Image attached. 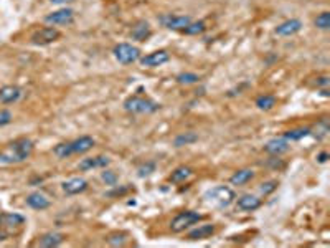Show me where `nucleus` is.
I'll list each match as a JSON object with an SVG mask.
<instances>
[{
  "label": "nucleus",
  "mask_w": 330,
  "mask_h": 248,
  "mask_svg": "<svg viewBox=\"0 0 330 248\" xmlns=\"http://www.w3.org/2000/svg\"><path fill=\"white\" fill-rule=\"evenodd\" d=\"M35 144L32 139L20 137L17 141L10 142L0 151V165H12V164H22L33 154Z\"/></svg>",
  "instance_id": "nucleus-1"
},
{
  "label": "nucleus",
  "mask_w": 330,
  "mask_h": 248,
  "mask_svg": "<svg viewBox=\"0 0 330 248\" xmlns=\"http://www.w3.org/2000/svg\"><path fill=\"white\" fill-rule=\"evenodd\" d=\"M25 217L20 214H0V240H7L22 232L25 225Z\"/></svg>",
  "instance_id": "nucleus-2"
},
{
  "label": "nucleus",
  "mask_w": 330,
  "mask_h": 248,
  "mask_svg": "<svg viewBox=\"0 0 330 248\" xmlns=\"http://www.w3.org/2000/svg\"><path fill=\"white\" fill-rule=\"evenodd\" d=\"M124 110L129 113H134V115H152L161 110V105L157 101L151 100V98H144L139 95L129 96L126 101H124Z\"/></svg>",
  "instance_id": "nucleus-3"
},
{
  "label": "nucleus",
  "mask_w": 330,
  "mask_h": 248,
  "mask_svg": "<svg viewBox=\"0 0 330 248\" xmlns=\"http://www.w3.org/2000/svg\"><path fill=\"white\" fill-rule=\"evenodd\" d=\"M205 199L208 200L210 204H213L215 207L225 209V207H228L235 202L236 195L233 192V189L226 187V185H216V187L206 190Z\"/></svg>",
  "instance_id": "nucleus-4"
},
{
  "label": "nucleus",
  "mask_w": 330,
  "mask_h": 248,
  "mask_svg": "<svg viewBox=\"0 0 330 248\" xmlns=\"http://www.w3.org/2000/svg\"><path fill=\"white\" fill-rule=\"evenodd\" d=\"M202 219L203 217L200 215L198 212H193V210L180 212V214L172 220V224H170V230H172L173 234H180V232H183L185 229H188L190 225L197 224V222H200Z\"/></svg>",
  "instance_id": "nucleus-5"
},
{
  "label": "nucleus",
  "mask_w": 330,
  "mask_h": 248,
  "mask_svg": "<svg viewBox=\"0 0 330 248\" xmlns=\"http://www.w3.org/2000/svg\"><path fill=\"white\" fill-rule=\"evenodd\" d=\"M112 53H114L116 60L122 65H129V63H134V61L141 60V50L131 43L116 45L114 50H112Z\"/></svg>",
  "instance_id": "nucleus-6"
},
{
  "label": "nucleus",
  "mask_w": 330,
  "mask_h": 248,
  "mask_svg": "<svg viewBox=\"0 0 330 248\" xmlns=\"http://www.w3.org/2000/svg\"><path fill=\"white\" fill-rule=\"evenodd\" d=\"M61 37V32L60 30H56L55 27H43L37 30L33 35H32V43L35 45H50L56 41Z\"/></svg>",
  "instance_id": "nucleus-7"
},
{
  "label": "nucleus",
  "mask_w": 330,
  "mask_h": 248,
  "mask_svg": "<svg viewBox=\"0 0 330 248\" xmlns=\"http://www.w3.org/2000/svg\"><path fill=\"white\" fill-rule=\"evenodd\" d=\"M192 22V18L188 15H162L161 17V23L164 27H167L168 30H173V32H182V30L187 27V25Z\"/></svg>",
  "instance_id": "nucleus-8"
},
{
  "label": "nucleus",
  "mask_w": 330,
  "mask_h": 248,
  "mask_svg": "<svg viewBox=\"0 0 330 248\" xmlns=\"http://www.w3.org/2000/svg\"><path fill=\"white\" fill-rule=\"evenodd\" d=\"M75 20V12L71 8H60L48 13L45 17V22L50 25H70Z\"/></svg>",
  "instance_id": "nucleus-9"
},
{
  "label": "nucleus",
  "mask_w": 330,
  "mask_h": 248,
  "mask_svg": "<svg viewBox=\"0 0 330 248\" xmlns=\"http://www.w3.org/2000/svg\"><path fill=\"white\" fill-rule=\"evenodd\" d=\"M168 60H170L168 51L157 50V51H152V53H149V55H146V56H142V58H141V65H142V66H147V68H156V66L165 65Z\"/></svg>",
  "instance_id": "nucleus-10"
},
{
  "label": "nucleus",
  "mask_w": 330,
  "mask_h": 248,
  "mask_svg": "<svg viewBox=\"0 0 330 248\" xmlns=\"http://www.w3.org/2000/svg\"><path fill=\"white\" fill-rule=\"evenodd\" d=\"M302 30V22L297 18H291V20H286V22H282L281 25H277L276 27V35H279V37H291V35H296Z\"/></svg>",
  "instance_id": "nucleus-11"
},
{
  "label": "nucleus",
  "mask_w": 330,
  "mask_h": 248,
  "mask_svg": "<svg viewBox=\"0 0 330 248\" xmlns=\"http://www.w3.org/2000/svg\"><path fill=\"white\" fill-rule=\"evenodd\" d=\"M61 189H63V192L68 195L82 194L87 189V180L82 177H73V179H70L61 184Z\"/></svg>",
  "instance_id": "nucleus-12"
},
{
  "label": "nucleus",
  "mask_w": 330,
  "mask_h": 248,
  "mask_svg": "<svg viewBox=\"0 0 330 248\" xmlns=\"http://www.w3.org/2000/svg\"><path fill=\"white\" fill-rule=\"evenodd\" d=\"M109 162H111V159L107 156H96V157L82 159L78 167L82 172H86V170H91V169H104L109 165Z\"/></svg>",
  "instance_id": "nucleus-13"
},
{
  "label": "nucleus",
  "mask_w": 330,
  "mask_h": 248,
  "mask_svg": "<svg viewBox=\"0 0 330 248\" xmlns=\"http://www.w3.org/2000/svg\"><path fill=\"white\" fill-rule=\"evenodd\" d=\"M22 96V90L15 85H7L0 88V103L2 105H12V103H17Z\"/></svg>",
  "instance_id": "nucleus-14"
},
{
  "label": "nucleus",
  "mask_w": 330,
  "mask_h": 248,
  "mask_svg": "<svg viewBox=\"0 0 330 248\" xmlns=\"http://www.w3.org/2000/svg\"><path fill=\"white\" fill-rule=\"evenodd\" d=\"M264 151L272 154V156H281V154H284V152L289 151V141L284 137L269 139V141L264 144Z\"/></svg>",
  "instance_id": "nucleus-15"
},
{
  "label": "nucleus",
  "mask_w": 330,
  "mask_h": 248,
  "mask_svg": "<svg viewBox=\"0 0 330 248\" xmlns=\"http://www.w3.org/2000/svg\"><path fill=\"white\" fill-rule=\"evenodd\" d=\"M65 240H66L65 235L60 234V232H48V234L40 237L37 245L41 248H55V247H60Z\"/></svg>",
  "instance_id": "nucleus-16"
},
{
  "label": "nucleus",
  "mask_w": 330,
  "mask_h": 248,
  "mask_svg": "<svg viewBox=\"0 0 330 248\" xmlns=\"http://www.w3.org/2000/svg\"><path fill=\"white\" fill-rule=\"evenodd\" d=\"M27 205L28 207H32L33 210H46L48 207L51 205V202H50V199L46 197V195H43V194H40V192H32L27 197Z\"/></svg>",
  "instance_id": "nucleus-17"
},
{
  "label": "nucleus",
  "mask_w": 330,
  "mask_h": 248,
  "mask_svg": "<svg viewBox=\"0 0 330 248\" xmlns=\"http://www.w3.org/2000/svg\"><path fill=\"white\" fill-rule=\"evenodd\" d=\"M151 25L146 20H141V22H137L136 25L132 27V32H131V37L137 41H146L149 37H151Z\"/></svg>",
  "instance_id": "nucleus-18"
},
{
  "label": "nucleus",
  "mask_w": 330,
  "mask_h": 248,
  "mask_svg": "<svg viewBox=\"0 0 330 248\" xmlns=\"http://www.w3.org/2000/svg\"><path fill=\"white\" fill-rule=\"evenodd\" d=\"M94 139L91 136H81L75 141H71V146H73V152L75 154H84L87 151H91L94 147Z\"/></svg>",
  "instance_id": "nucleus-19"
},
{
  "label": "nucleus",
  "mask_w": 330,
  "mask_h": 248,
  "mask_svg": "<svg viewBox=\"0 0 330 248\" xmlns=\"http://www.w3.org/2000/svg\"><path fill=\"white\" fill-rule=\"evenodd\" d=\"M261 207V199H257L256 195L251 194H245L238 199V209L245 210V212H252Z\"/></svg>",
  "instance_id": "nucleus-20"
},
{
  "label": "nucleus",
  "mask_w": 330,
  "mask_h": 248,
  "mask_svg": "<svg viewBox=\"0 0 330 248\" xmlns=\"http://www.w3.org/2000/svg\"><path fill=\"white\" fill-rule=\"evenodd\" d=\"M192 175H193L192 167H188V165H180V167H177L172 174H170L168 180L173 184H182V182H185V180H188Z\"/></svg>",
  "instance_id": "nucleus-21"
},
{
  "label": "nucleus",
  "mask_w": 330,
  "mask_h": 248,
  "mask_svg": "<svg viewBox=\"0 0 330 248\" xmlns=\"http://www.w3.org/2000/svg\"><path fill=\"white\" fill-rule=\"evenodd\" d=\"M215 234V225H200L198 229L192 230L188 234V240H205V239H210L211 235Z\"/></svg>",
  "instance_id": "nucleus-22"
},
{
  "label": "nucleus",
  "mask_w": 330,
  "mask_h": 248,
  "mask_svg": "<svg viewBox=\"0 0 330 248\" xmlns=\"http://www.w3.org/2000/svg\"><path fill=\"white\" fill-rule=\"evenodd\" d=\"M252 177H254V170L241 169V170H236V172L231 175L230 184H233V185H245V184L249 182Z\"/></svg>",
  "instance_id": "nucleus-23"
},
{
  "label": "nucleus",
  "mask_w": 330,
  "mask_h": 248,
  "mask_svg": "<svg viewBox=\"0 0 330 248\" xmlns=\"http://www.w3.org/2000/svg\"><path fill=\"white\" fill-rule=\"evenodd\" d=\"M197 141H198V134L188 131V132L178 134V136L173 139V146L175 147H183V146H188V144H193Z\"/></svg>",
  "instance_id": "nucleus-24"
},
{
  "label": "nucleus",
  "mask_w": 330,
  "mask_h": 248,
  "mask_svg": "<svg viewBox=\"0 0 330 248\" xmlns=\"http://www.w3.org/2000/svg\"><path fill=\"white\" fill-rule=\"evenodd\" d=\"M309 134H311V129L309 127H296V129H289L284 134H282V137L287 139V141H301V139L307 137Z\"/></svg>",
  "instance_id": "nucleus-25"
},
{
  "label": "nucleus",
  "mask_w": 330,
  "mask_h": 248,
  "mask_svg": "<svg viewBox=\"0 0 330 248\" xmlns=\"http://www.w3.org/2000/svg\"><path fill=\"white\" fill-rule=\"evenodd\" d=\"M53 152H55V156L58 157V159H66V157H70V156H73V154H75L71 142H60V144H56L55 149H53Z\"/></svg>",
  "instance_id": "nucleus-26"
},
{
  "label": "nucleus",
  "mask_w": 330,
  "mask_h": 248,
  "mask_svg": "<svg viewBox=\"0 0 330 248\" xmlns=\"http://www.w3.org/2000/svg\"><path fill=\"white\" fill-rule=\"evenodd\" d=\"M256 106L262 111H269L276 106V98L272 95H262L256 100Z\"/></svg>",
  "instance_id": "nucleus-27"
},
{
  "label": "nucleus",
  "mask_w": 330,
  "mask_h": 248,
  "mask_svg": "<svg viewBox=\"0 0 330 248\" xmlns=\"http://www.w3.org/2000/svg\"><path fill=\"white\" fill-rule=\"evenodd\" d=\"M106 242L112 247H124V245H127L129 235L124 234V232H116V234H111L109 237H107Z\"/></svg>",
  "instance_id": "nucleus-28"
},
{
  "label": "nucleus",
  "mask_w": 330,
  "mask_h": 248,
  "mask_svg": "<svg viewBox=\"0 0 330 248\" xmlns=\"http://www.w3.org/2000/svg\"><path fill=\"white\" fill-rule=\"evenodd\" d=\"M205 30H206V25H205V22L200 20V22H190L182 32L185 35H200V33H203Z\"/></svg>",
  "instance_id": "nucleus-29"
},
{
  "label": "nucleus",
  "mask_w": 330,
  "mask_h": 248,
  "mask_svg": "<svg viewBox=\"0 0 330 248\" xmlns=\"http://www.w3.org/2000/svg\"><path fill=\"white\" fill-rule=\"evenodd\" d=\"M314 23H316L317 28L321 30H329L330 28V13L329 12H322L317 15V18L314 20Z\"/></svg>",
  "instance_id": "nucleus-30"
},
{
  "label": "nucleus",
  "mask_w": 330,
  "mask_h": 248,
  "mask_svg": "<svg viewBox=\"0 0 330 248\" xmlns=\"http://www.w3.org/2000/svg\"><path fill=\"white\" fill-rule=\"evenodd\" d=\"M177 81L180 83V85H195V83L200 81V76L195 75V73H180L177 76Z\"/></svg>",
  "instance_id": "nucleus-31"
},
{
  "label": "nucleus",
  "mask_w": 330,
  "mask_h": 248,
  "mask_svg": "<svg viewBox=\"0 0 330 248\" xmlns=\"http://www.w3.org/2000/svg\"><path fill=\"white\" fill-rule=\"evenodd\" d=\"M152 172H156V164L154 162H146L137 169L139 177H147V175H151Z\"/></svg>",
  "instance_id": "nucleus-32"
},
{
  "label": "nucleus",
  "mask_w": 330,
  "mask_h": 248,
  "mask_svg": "<svg viewBox=\"0 0 330 248\" xmlns=\"http://www.w3.org/2000/svg\"><path fill=\"white\" fill-rule=\"evenodd\" d=\"M101 179L104 180L106 185H116L117 184V174L114 170H104V172L101 174Z\"/></svg>",
  "instance_id": "nucleus-33"
},
{
  "label": "nucleus",
  "mask_w": 330,
  "mask_h": 248,
  "mask_svg": "<svg viewBox=\"0 0 330 248\" xmlns=\"http://www.w3.org/2000/svg\"><path fill=\"white\" fill-rule=\"evenodd\" d=\"M276 187H277V182H276V180H267V182L261 184L259 192H261L262 195H269V194L274 192Z\"/></svg>",
  "instance_id": "nucleus-34"
},
{
  "label": "nucleus",
  "mask_w": 330,
  "mask_h": 248,
  "mask_svg": "<svg viewBox=\"0 0 330 248\" xmlns=\"http://www.w3.org/2000/svg\"><path fill=\"white\" fill-rule=\"evenodd\" d=\"M12 123V113L8 110H2L0 111V127L2 126H7V124Z\"/></svg>",
  "instance_id": "nucleus-35"
},
{
  "label": "nucleus",
  "mask_w": 330,
  "mask_h": 248,
  "mask_svg": "<svg viewBox=\"0 0 330 248\" xmlns=\"http://www.w3.org/2000/svg\"><path fill=\"white\" fill-rule=\"evenodd\" d=\"M319 81H317V86H324V88H327L329 86V76H321V78H317Z\"/></svg>",
  "instance_id": "nucleus-36"
},
{
  "label": "nucleus",
  "mask_w": 330,
  "mask_h": 248,
  "mask_svg": "<svg viewBox=\"0 0 330 248\" xmlns=\"http://www.w3.org/2000/svg\"><path fill=\"white\" fill-rule=\"evenodd\" d=\"M327 159H329V152H321V154H317V161L321 162V164H324V162H327Z\"/></svg>",
  "instance_id": "nucleus-37"
},
{
  "label": "nucleus",
  "mask_w": 330,
  "mask_h": 248,
  "mask_svg": "<svg viewBox=\"0 0 330 248\" xmlns=\"http://www.w3.org/2000/svg\"><path fill=\"white\" fill-rule=\"evenodd\" d=\"M51 3H55V5H66V3H71V2H75V0H50Z\"/></svg>",
  "instance_id": "nucleus-38"
}]
</instances>
